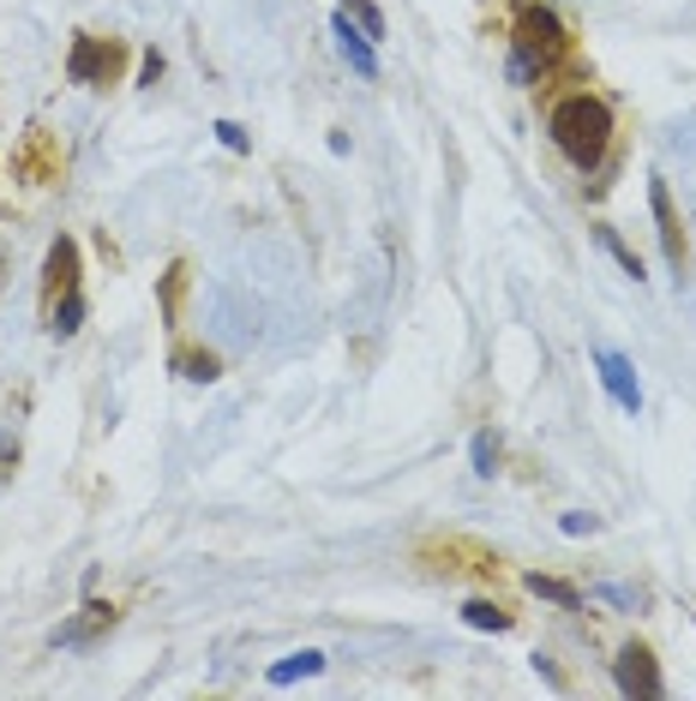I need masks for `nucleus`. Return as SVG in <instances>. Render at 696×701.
I'll return each instance as SVG.
<instances>
[{
    "label": "nucleus",
    "mask_w": 696,
    "mask_h": 701,
    "mask_svg": "<svg viewBox=\"0 0 696 701\" xmlns=\"http://www.w3.org/2000/svg\"><path fill=\"white\" fill-rule=\"evenodd\" d=\"M516 48L547 72V67H559V60L571 55V31L559 24V12H552V7L523 0V7H516Z\"/></svg>",
    "instance_id": "nucleus-2"
},
{
    "label": "nucleus",
    "mask_w": 696,
    "mask_h": 701,
    "mask_svg": "<svg viewBox=\"0 0 696 701\" xmlns=\"http://www.w3.org/2000/svg\"><path fill=\"white\" fill-rule=\"evenodd\" d=\"M552 145L564 150V162H577L582 174H594L606 162V145H613V108L601 96L577 91L552 108Z\"/></svg>",
    "instance_id": "nucleus-1"
},
{
    "label": "nucleus",
    "mask_w": 696,
    "mask_h": 701,
    "mask_svg": "<svg viewBox=\"0 0 696 701\" xmlns=\"http://www.w3.org/2000/svg\"><path fill=\"white\" fill-rule=\"evenodd\" d=\"M138 79H145V84H157V79H162V55H157V48H150V55H145V67H138Z\"/></svg>",
    "instance_id": "nucleus-24"
},
{
    "label": "nucleus",
    "mask_w": 696,
    "mask_h": 701,
    "mask_svg": "<svg viewBox=\"0 0 696 701\" xmlns=\"http://www.w3.org/2000/svg\"><path fill=\"white\" fill-rule=\"evenodd\" d=\"M43 295H48V306H55L60 295H72V288H79V240L72 234H60L55 246H48V264H43Z\"/></svg>",
    "instance_id": "nucleus-9"
},
{
    "label": "nucleus",
    "mask_w": 696,
    "mask_h": 701,
    "mask_svg": "<svg viewBox=\"0 0 696 701\" xmlns=\"http://www.w3.org/2000/svg\"><path fill=\"white\" fill-rule=\"evenodd\" d=\"M210 133H217V145H223V150H235V157H247V150H252L247 126H235V120H217Z\"/></svg>",
    "instance_id": "nucleus-21"
},
{
    "label": "nucleus",
    "mask_w": 696,
    "mask_h": 701,
    "mask_svg": "<svg viewBox=\"0 0 696 701\" xmlns=\"http://www.w3.org/2000/svg\"><path fill=\"white\" fill-rule=\"evenodd\" d=\"M535 671H540V678L552 683V690H559V683H564V678H559V666H552V659H540V654H535Z\"/></svg>",
    "instance_id": "nucleus-25"
},
{
    "label": "nucleus",
    "mask_w": 696,
    "mask_h": 701,
    "mask_svg": "<svg viewBox=\"0 0 696 701\" xmlns=\"http://www.w3.org/2000/svg\"><path fill=\"white\" fill-rule=\"evenodd\" d=\"M559 528L571 533V540H582V533H594V528H601V516H582V509H571V516H564Z\"/></svg>",
    "instance_id": "nucleus-23"
},
{
    "label": "nucleus",
    "mask_w": 696,
    "mask_h": 701,
    "mask_svg": "<svg viewBox=\"0 0 696 701\" xmlns=\"http://www.w3.org/2000/svg\"><path fill=\"white\" fill-rule=\"evenodd\" d=\"M186 264H169L162 271V324H181V300H186Z\"/></svg>",
    "instance_id": "nucleus-14"
},
{
    "label": "nucleus",
    "mask_w": 696,
    "mask_h": 701,
    "mask_svg": "<svg viewBox=\"0 0 696 701\" xmlns=\"http://www.w3.org/2000/svg\"><path fill=\"white\" fill-rule=\"evenodd\" d=\"M468 456H475V474H480V480H492V474H499V438H492V432H475Z\"/></svg>",
    "instance_id": "nucleus-18"
},
{
    "label": "nucleus",
    "mask_w": 696,
    "mask_h": 701,
    "mask_svg": "<svg viewBox=\"0 0 696 701\" xmlns=\"http://www.w3.org/2000/svg\"><path fill=\"white\" fill-rule=\"evenodd\" d=\"M463 623H468V630H492V635H504V630H511V611H504L499 600H468L463 606Z\"/></svg>",
    "instance_id": "nucleus-13"
},
{
    "label": "nucleus",
    "mask_w": 696,
    "mask_h": 701,
    "mask_svg": "<svg viewBox=\"0 0 696 701\" xmlns=\"http://www.w3.org/2000/svg\"><path fill=\"white\" fill-rule=\"evenodd\" d=\"M174 372L193 378V384H217L223 366H217V354H205V348H174Z\"/></svg>",
    "instance_id": "nucleus-11"
},
{
    "label": "nucleus",
    "mask_w": 696,
    "mask_h": 701,
    "mask_svg": "<svg viewBox=\"0 0 696 701\" xmlns=\"http://www.w3.org/2000/svg\"><path fill=\"white\" fill-rule=\"evenodd\" d=\"M594 240H601V246L618 258V271H625V276H637V283H642V258L625 246V240H618V228H594Z\"/></svg>",
    "instance_id": "nucleus-17"
},
{
    "label": "nucleus",
    "mask_w": 696,
    "mask_h": 701,
    "mask_svg": "<svg viewBox=\"0 0 696 701\" xmlns=\"http://www.w3.org/2000/svg\"><path fill=\"white\" fill-rule=\"evenodd\" d=\"M649 204H654V228H661V252H666V264H673V276L685 283V222H678L673 193H666L661 174L649 181Z\"/></svg>",
    "instance_id": "nucleus-5"
},
{
    "label": "nucleus",
    "mask_w": 696,
    "mask_h": 701,
    "mask_svg": "<svg viewBox=\"0 0 696 701\" xmlns=\"http://www.w3.org/2000/svg\"><path fill=\"white\" fill-rule=\"evenodd\" d=\"M121 67H126V43H115V36H72V55H67L72 84H115Z\"/></svg>",
    "instance_id": "nucleus-3"
},
{
    "label": "nucleus",
    "mask_w": 696,
    "mask_h": 701,
    "mask_svg": "<svg viewBox=\"0 0 696 701\" xmlns=\"http://www.w3.org/2000/svg\"><path fill=\"white\" fill-rule=\"evenodd\" d=\"M79 324H84V295L72 288V295H60L55 306H48V330H55V336H72Z\"/></svg>",
    "instance_id": "nucleus-15"
},
{
    "label": "nucleus",
    "mask_w": 696,
    "mask_h": 701,
    "mask_svg": "<svg viewBox=\"0 0 696 701\" xmlns=\"http://www.w3.org/2000/svg\"><path fill=\"white\" fill-rule=\"evenodd\" d=\"M343 12H349L354 24H361L366 36H373V43H378V36H385V12H378L373 0H343Z\"/></svg>",
    "instance_id": "nucleus-19"
},
{
    "label": "nucleus",
    "mask_w": 696,
    "mask_h": 701,
    "mask_svg": "<svg viewBox=\"0 0 696 701\" xmlns=\"http://www.w3.org/2000/svg\"><path fill=\"white\" fill-rule=\"evenodd\" d=\"M594 372H601L606 397H613L625 414H642V384H637V366L625 360L618 348H594Z\"/></svg>",
    "instance_id": "nucleus-6"
},
{
    "label": "nucleus",
    "mask_w": 696,
    "mask_h": 701,
    "mask_svg": "<svg viewBox=\"0 0 696 701\" xmlns=\"http://www.w3.org/2000/svg\"><path fill=\"white\" fill-rule=\"evenodd\" d=\"M535 79H540V67L523 55V48H511V84H535Z\"/></svg>",
    "instance_id": "nucleus-22"
},
{
    "label": "nucleus",
    "mask_w": 696,
    "mask_h": 701,
    "mask_svg": "<svg viewBox=\"0 0 696 701\" xmlns=\"http://www.w3.org/2000/svg\"><path fill=\"white\" fill-rule=\"evenodd\" d=\"M594 594H601V600H613V606H625V611H642V606H649V594H642V588H625V582H601Z\"/></svg>",
    "instance_id": "nucleus-20"
},
{
    "label": "nucleus",
    "mask_w": 696,
    "mask_h": 701,
    "mask_svg": "<svg viewBox=\"0 0 696 701\" xmlns=\"http://www.w3.org/2000/svg\"><path fill=\"white\" fill-rule=\"evenodd\" d=\"M528 594H540V600H552V606H564V611H577L582 606V594L571 588V582H559V576H528Z\"/></svg>",
    "instance_id": "nucleus-16"
},
{
    "label": "nucleus",
    "mask_w": 696,
    "mask_h": 701,
    "mask_svg": "<svg viewBox=\"0 0 696 701\" xmlns=\"http://www.w3.org/2000/svg\"><path fill=\"white\" fill-rule=\"evenodd\" d=\"M115 618H121V611L109 606V600H84V606H79V618H72V623H60V635H55V642H60V647H91L96 635H109V630H115Z\"/></svg>",
    "instance_id": "nucleus-8"
},
{
    "label": "nucleus",
    "mask_w": 696,
    "mask_h": 701,
    "mask_svg": "<svg viewBox=\"0 0 696 701\" xmlns=\"http://www.w3.org/2000/svg\"><path fill=\"white\" fill-rule=\"evenodd\" d=\"M613 678H618V690H625V696H642V701H661L666 696V678H661V666H654V654L642 642H630L625 654L613 659Z\"/></svg>",
    "instance_id": "nucleus-4"
},
{
    "label": "nucleus",
    "mask_w": 696,
    "mask_h": 701,
    "mask_svg": "<svg viewBox=\"0 0 696 701\" xmlns=\"http://www.w3.org/2000/svg\"><path fill=\"white\" fill-rule=\"evenodd\" d=\"M331 36H336V48H343V60L354 72H361V79H378V55H373V36L361 31V24L349 19V12H336L331 19Z\"/></svg>",
    "instance_id": "nucleus-10"
},
{
    "label": "nucleus",
    "mask_w": 696,
    "mask_h": 701,
    "mask_svg": "<svg viewBox=\"0 0 696 701\" xmlns=\"http://www.w3.org/2000/svg\"><path fill=\"white\" fill-rule=\"evenodd\" d=\"M12 169H19L24 181H60V145L43 133V126H31L24 145L12 150Z\"/></svg>",
    "instance_id": "nucleus-7"
},
{
    "label": "nucleus",
    "mask_w": 696,
    "mask_h": 701,
    "mask_svg": "<svg viewBox=\"0 0 696 701\" xmlns=\"http://www.w3.org/2000/svg\"><path fill=\"white\" fill-rule=\"evenodd\" d=\"M312 671H324V654H312V647H300V654H288V659H276L264 678L283 690V683H295V678H312Z\"/></svg>",
    "instance_id": "nucleus-12"
}]
</instances>
